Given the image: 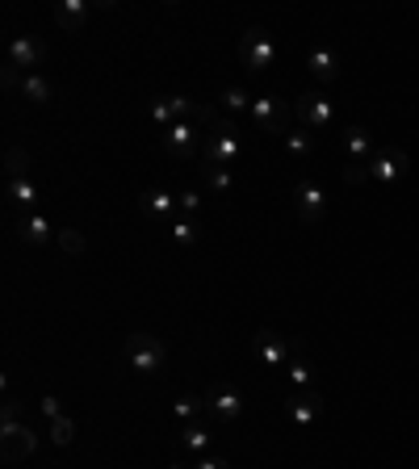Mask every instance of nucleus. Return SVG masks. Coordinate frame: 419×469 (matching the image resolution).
I'll return each mask as SVG.
<instances>
[{
  "instance_id": "obj_1",
  "label": "nucleus",
  "mask_w": 419,
  "mask_h": 469,
  "mask_svg": "<svg viewBox=\"0 0 419 469\" xmlns=\"http://www.w3.org/2000/svg\"><path fill=\"white\" fill-rule=\"evenodd\" d=\"M243 160V135L231 118H218V122L206 130V143H201V164H218V168H235Z\"/></svg>"
},
{
  "instance_id": "obj_2",
  "label": "nucleus",
  "mask_w": 419,
  "mask_h": 469,
  "mask_svg": "<svg viewBox=\"0 0 419 469\" xmlns=\"http://www.w3.org/2000/svg\"><path fill=\"white\" fill-rule=\"evenodd\" d=\"M277 38L268 34L265 26H248L243 29V38H239V63L251 71V76H260V71H273L277 68Z\"/></svg>"
},
{
  "instance_id": "obj_3",
  "label": "nucleus",
  "mask_w": 419,
  "mask_h": 469,
  "mask_svg": "<svg viewBox=\"0 0 419 469\" xmlns=\"http://www.w3.org/2000/svg\"><path fill=\"white\" fill-rule=\"evenodd\" d=\"M340 138H344V185H361L365 168H369V160L377 155L374 135H369L365 126H344Z\"/></svg>"
},
{
  "instance_id": "obj_4",
  "label": "nucleus",
  "mask_w": 419,
  "mask_h": 469,
  "mask_svg": "<svg viewBox=\"0 0 419 469\" xmlns=\"http://www.w3.org/2000/svg\"><path fill=\"white\" fill-rule=\"evenodd\" d=\"M168 360V348L164 340H155V335L147 332H135L130 340H126V365L139 373V377H152V373H160V365Z\"/></svg>"
},
{
  "instance_id": "obj_5",
  "label": "nucleus",
  "mask_w": 419,
  "mask_h": 469,
  "mask_svg": "<svg viewBox=\"0 0 419 469\" xmlns=\"http://www.w3.org/2000/svg\"><path fill=\"white\" fill-rule=\"evenodd\" d=\"M407 168H411V155L390 143V147H377V155L369 160V168H365V180L377 185V189H390L394 180L407 177Z\"/></svg>"
},
{
  "instance_id": "obj_6",
  "label": "nucleus",
  "mask_w": 419,
  "mask_h": 469,
  "mask_svg": "<svg viewBox=\"0 0 419 469\" xmlns=\"http://www.w3.org/2000/svg\"><path fill=\"white\" fill-rule=\"evenodd\" d=\"M293 214L307 222V226H319L323 218H327V189H323L315 177H302L293 180Z\"/></svg>"
},
{
  "instance_id": "obj_7",
  "label": "nucleus",
  "mask_w": 419,
  "mask_h": 469,
  "mask_svg": "<svg viewBox=\"0 0 419 469\" xmlns=\"http://www.w3.org/2000/svg\"><path fill=\"white\" fill-rule=\"evenodd\" d=\"M201 143H206V135H201V122H193V118L160 130V147H164L172 160H193V155H201Z\"/></svg>"
},
{
  "instance_id": "obj_8",
  "label": "nucleus",
  "mask_w": 419,
  "mask_h": 469,
  "mask_svg": "<svg viewBox=\"0 0 419 469\" xmlns=\"http://www.w3.org/2000/svg\"><path fill=\"white\" fill-rule=\"evenodd\" d=\"M248 118L260 126V135H285V130L293 126V110L281 97H273V93H265V97H251Z\"/></svg>"
},
{
  "instance_id": "obj_9",
  "label": "nucleus",
  "mask_w": 419,
  "mask_h": 469,
  "mask_svg": "<svg viewBox=\"0 0 419 469\" xmlns=\"http://www.w3.org/2000/svg\"><path fill=\"white\" fill-rule=\"evenodd\" d=\"M293 122L307 126V130H315V135H323V130L335 122V105L327 101V93L310 88V93H302V97L293 101Z\"/></svg>"
},
{
  "instance_id": "obj_10",
  "label": "nucleus",
  "mask_w": 419,
  "mask_h": 469,
  "mask_svg": "<svg viewBox=\"0 0 419 469\" xmlns=\"http://www.w3.org/2000/svg\"><path fill=\"white\" fill-rule=\"evenodd\" d=\"M251 357L260 360L265 369H285L298 352H293V344L285 340V335H277L273 327H260V332L251 335Z\"/></svg>"
},
{
  "instance_id": "obj_11",
  "label": "nucleus",
  "mask_w": 419,
  "mask_h": 469,
  "mask_svg": "<svg viewBox=\"0 0 419 469\" xmlns=\"http://www.w3.org/2000/svg\"><path fill=\"white\" fill-rule=\"evenodd\" d=\"M285 419H290L293 428H319V419H323V399H319V390H293L290 399H285Z\"/></svg>"
},
{
  "instance_id": "obj_12",
  "label": "nucleus",
  "mask_w": 419,
  "mask_h": 469,
  "mask_svg": "<svg viewBox=\"0 0 419 469\" xmlns=\"http://www.w3.org/2000/svg\"><path fill=\"white\" fill-rule=\"evenodd\" d=\"M42 63H46V46H42L34 34H17V38L9 42V68H13L17 76L42 71Z\"/></svg>"
},
{
  "instance_id": "obj_13",
  "label": "nucleus",
  "mask_w": 419,
  "mask_h": 469,
  "mask_svg": "<svg viewBox=\"0 0 419 469\" xmlns=\"http://www.w3.org/2000/svg\"><path fill=\"white\" fill-rule=\"evenodd\" d=\"M139 210H143V218L155 222V226H172V218L181 214V210H177V197L168 193V189H143Z\"/></svg>"
},
{
  "instance_id": "obj_14",
  "label": "nucleus",
  "mask_w": 419,
  "mask_h": 469,
  "mask_svg": "<svg viewBox=\"0 0 419 469\" xmlns=\"http://www.w3.org/2000/svg\"><path fill=\"white\" fill-rule=\"evenodd\" d=\"M206 402H210V415H214L218 424H239V419H243V407H248L235 386H214L206 394Z\"/></svg>"
},
{
  "instance_id": "obj_15",
  "label": "nucleus",
  "mask_w": 419,
  "mask_h": 469,
  "mask_svg": "<svg viewBox=\"0 0 419 469\" xmlns=\"http://www.w3.org/2000/svg\"><path fill=\"white\" fill-rule=\"evenodd\" d=\"M281 147H285V152H290L298 164H310V160H315V152H319V135H315V130H307V126L293 122L290 130L281 135Z\"/></svg>"
},
{
  "instance_id": "obj_16",
  "label": "nucleus",
  "mask_w": 419,
  "mask_h": 469,
  "mask_svg": "<svg viewBox=\"0 0 419 469\" xmlns=\"http://www.w3.org/2000/svg\"><path fill=\"white\" fill-rule=\"evenodd\" d=\"M34 448H38V436L29 424H4V457L9 461H26Z\"/></svg>"
},
{
  "instance_id": "obj_17",
  "label": "nucleus",
  "mask_w": 419,
  "mask_h": 469,
  "mask_svg": "<svg viewBox=\"0 0 419 469\" xmlns=\"http://www.w3.org/2000/svg\"><path fill=\"white\" fill-rule=\"evenodd\" d=\"M13 88L29 101V105H51V97H55V84H51V76H46V71H29V76H17Z\"/></svg>"
},
{
  "instance_id": "obj_18",
  "label": "nucleus",
  "mask_w": 419,
  "mask_h": 469,
  "mask_svg": "<svg viewBox=\"0 0 419 469\" xmlns=\"http://www.w3.org/2000/svg\"><path fill=\"white\" fill-rule=\"evenodd\" d=\"M88 17H93V4H88V0H59L55 4V21H59V29H68V34H80Z\"/></svg>"
},
{
  "instance_id": "obj_19",
  "label": "nucleus",
  "mask_w": 419,
  "mask_h": 469,
  "mask_svg": "<svg viewBox=\"0 0 419 469\" xmlns=\"http://www.w3.org/2000/svg\"><path fill=\"white\" fill-rule=\"evenodd\" d=\"M17 234L26 239L29 248H46V243L55 239V226L42 218V214H21V218H17Z\"/></svg>"
},
{
  "instance_id": "obj_20",
  "label": "nucleus",
  "mask_w": 419,
  "mask_h": 469,
  "mask_svg": "<svg viewBox=\"0 0 419 469\" xmlns=\"http://www.w3.org/2000/svg\"><path fill=\"white\" fill-rule=\"evenodd\" d=\"M307 68L319 84H332L335 76H340V55H335L332 46H315V51L307 55Z\"/></svg>"
},
{
  "instance_id": "obj_21",
  "label": "nucleus",
  "mask_w": 419,
  "mask_h": 469,
  "mask_svg": "<svg viewBox=\"0 0 419 469\" xmlns=\"http://www.w3.org/2000/svg\"><path fill=\"white\" fill-rule=\"evenodd\" d=\"M181 448L185 453H193V461L197 457H210V448H214V432L201 428V424H185L181 428Z\"/></svg>"
},
{
  "instance_id": "obj_22",
  "label": "nucleus",
  "mask_w": 419,
  "mask_h": 469,
  "mask_svg": "<svg viewBox=\"0 0 419 469\" xmlns=\"http://www.w3.org/2000/svg\"><path fill=\"white\" fill-rule=\"evenodd\" d=\"M201 415H210V402L201 399V394H181V399L172 402V419H177V424H197V419H201Z\"/></svg>"
},
{
  "instance_id": "obj_23",
  "label": "nucleus",
  "mask_w": 419,
  "mask_h": 469,
  "mask_svg": "<svg viewBox=\"0 0 419 469\" xmlns=\"http://www.w3.org/2000/svg\"><path fill=\"white\" fill-rule=\"evenodd\" d=\"M9 202H13L17 210H26V214H34V210H38V185H34V180L29 177H17V180H9Z\"/></svg>"
},
{
  "instance_id": "obj_24",
  "label": "nucleus",
  "mask_w": 419,
  "mask_h": 469,
  "mask_svg": "<svg viewBox=\"0 0 419 469\" xmlns=\"http://www.w3.org/2000/svg\"><path fill=\"white\" fill-rule=\"evenodd\" d=\"M168 234H172V243L177 248H197V239H201V231H197V222L193 218H172V226H168Z\"/></svg>"
},
{
  "instance_id": "obj_25",
  "label": "nucleus",
  "mask_w": 419,
  "mask_h": 469,
  "mask_svg": "<svg viewBox=\"0 0 419 469\" xmlns=\"http://www.w3.org/2000/svg\"><path fill=\"white\" fill-rule=\"evenodd\" d=\"M285 377H290L293 390H315V369H310L307 357H293L290 365H285Z\"/></svg>"
},
{
  "instance_id": "obj_26",
  "label": "nucleus",
  "mask_w": 419,
  "mask_h": 469,
  "mask_svg": "<svg viewBox=\"0 0 419 469\" xmlns=\"http://www.w3.org/2000/svg\"><path fill=\"white\" fill-rule=\"evenodd\" d=\"M201 177H206V185L214 189V193H231V189H235V172H231V168L201 164Z\"/></svg>"
},
{
  "instance_id": "obj_27",
  "label": "nucleus",
  "mask_w": 419,
  "mask_h": 469,
  "mask_svg": "<svg viewBox=\"0 0 419 469\" xmlns=\"http://www.w3.org/2000/svg\"><path fill=\"white\" fill-rule=\"evenodd\" d=\"M218 101H223L226 113H248V110H251V93L243 88V84H226Z\"/></svg>"
},
{
  "instance_id": "obj_28",
  "label": "nucleus",
  "mask_w": 419,
  "mask_h": 469,
  "mask_svg": "<svg viewBox=\"0 0 419 469\" xmlns=\"http://www.w3.org/2000/svg\"><path fill=\"white\" fill-rule=\"evenodd\" d=\"M4 168H9V180L29 177V152H21V147H9V152H4Z\"/></svg>"
},
{
  "instance_id": "obj_29",
  "label": "nucleus",
  "mask_w": 419,
  "mask_h": 469,
  "mask_svg": "<svg viewBox=\"0 0 419 469\" xmlns=\"http://www.w3.org/2000/svg\"><path fill=\"white\" fill-rule=\"evenodd\" d=\"M51 440H55L59 448H68V444L76 440V424H71L68 415H59V419H51Z\"/></svg>"
},
{
  "instance_id": "obj_30",
  "label": "nucleus",
  "mask_w": 419,
  "mask_h": 469,
  "mask_svg": "<svg viewBox=\"0 0 419 469\" xmlns=\"http://www.w3.org/2000/svg\"><path fill=\"white\" fill-rule=\"evenodd\" d=\"M55 243L68 251V256H84V239H80V231H71V226L55 231Z\"/></svg>"
},
{
  "instance_id": "obj_31",
  "label": "nucleus",
  "mask_w": 419,
  "mask_h": 469,
  "mask_svg": "<svg viewBox=\"0 0 419 469\" xmlns=\"http://www.w3.org/2000/svg\"><path fill=\"white\" fill-rule=\"evenodd\" d=\"M177 210H181V218H193L197 210H201V193H193V189H181V193H177Z\"/></svg>"
},
{
  "instance_id": "obj_32",
  "label": "nucleus",
  "mask_w": 419,
  "mask_h": 469,
  "mask_svg": "<svg viewBox=\"0 0 419 469\" xmlns=\"http://www.w3.org/2000/svg\"><path fill=\"white\" fill-rule=\"evenodd\" d=\"M193 469H231V461H226V457H214V453H210V457H197Z\"/></svg>"
},
{
  "instance_id": "obj_33",
  "label": "nucleus",
  "mask_w": 419,
  "mask_h": 469,
  "mask_svg": "<svg viewBox=\"0 0 419 469\" xmlns=\"http://www.w3.org/2000/svg\"><path fill=\"white\" fill-rule=\"evenodd\" d=\"M38 407H42V415H46V424H51V419H59V415H63V407H59V399H42Z\"/></svg>"
},
{
  "instance_id": "obj_34",
  "label": "nucleus",
  "mask_w": 419,
  "mask_h": 469,
  "mask_svg": "<svg viewBox=\"0 0 419 469\" xmlns=\"http://www.w3.org/2000/svg\"><path fill=\"white\" fill-rule=\"evenodd\" d=\"M168 469H189V465H181V461H177V465H168Z\"/></svg>"
}]
</instances>
